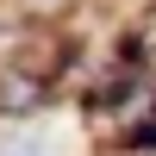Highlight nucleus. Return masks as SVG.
Here are the masks:
<instances>
[{
    "label": "nucleus",
    "instance_id": "nucleus-2",
    "mask_svg": "<svg viewBox=\"0 0 156 156\" xmlns=\"http://www.w3.org/2000/svg\"><path fill=\"white\" fill-rule=\"evenodd\" d=\"M0 156H44V144H31V137H19V144H6Z\"/></svg>",
    "mask_w": 156,
    "mask_h": 156
},
{
    "label": "nucleus",
    "instance_id": "nucleus-1",
    "mask_svg": "<svg viewBox=\"0 0 156 156\" xmlns=\"http://www.w3.org/2000/svg\"><path fill=\"white\" fill-rule=\"evenodd\" d=\"M37 94H44V81H31V75H19V69H0V106L6 112L37 106Z\"/></svg>",
    "mask_w": 156,
    "mask_h": 156
}]
</instances>
